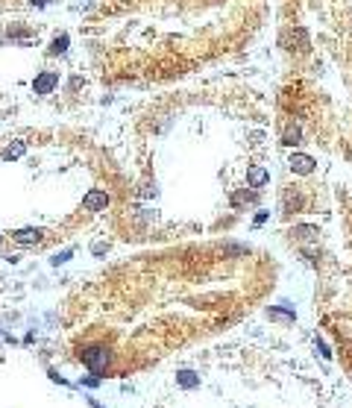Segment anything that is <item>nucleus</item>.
I'll return each instance as SVG.
<instances>
[{
  "label": "nucleus",
  "instance_id": "f257e3e1",
  "mask_svg": "<svg viewBox=\"0 0 352 408\" xmlns=\"http://www.w3.org/2000/svg\"><path fill=\"white\" fill-rule=\"evenodd\" d=\"M79 355H82V364H85L94 376H100V373L109 367V361H112V352H109L106 346H85Z\"/></svg>",
  "mask_w": 352,
  "mask_h": 408
},
{
  "label": "nucleus",
  "instance_id": "f03ea898",
  "mask_svg": "<svg viewBox=\"0 0 352 408\" xmlns=\"http://www.w3.org/2000/svg\"><path fill=\"white\" fill-rule=\"evenodd\" d=\"M59 85V74L56 71H41L35 80H32V91L35 94H53Z\"/></svg>",
  "mask_w": 352,
  "mask_h": 408
},
{
  "label": "nucleus",
  "instance_id": "7ed1b4c3",
  "mask_svg": "<svg viewBox=\"0 0 352 408\" xmlns=\"http://www.w3.org/2000/svg\"><path fill=\"white\" fill-rule=\"evenodd\" d=\"M109 203H112V197L106 194V191H88L85 197H82V209L85 212H106L109 209Z\"/></svg>",
  "mask_w": 352,
  "mask_h": 408
},
{
  "label": "nucleus",
  "instance_id": "20e7f679",
  "mask_svg": "<svg viewBox=\"0 0 352 408\" xmlns=\"http://www.w3.org/2000/svg\"><path fill=\"white\" fill-rule=\"evenodd\" d=\"M288 164H290V170H293V173H302V176H305V173H311V170H314V164H317V162H314L311 156H305V153H293V156L288 159Z\"/></svg>",
  "mask_w": 352,
  "mask_h": 408
},
{
  "label": "nucleus",
  "instance_id": "39448f33",
  "mask_svg": "<svg viewBox=\"0 0 352 408\" xmlns=\"http://www.w3.org/2000/svg\"><path fill=\"white\" fill-rule=\"evenodd\" d=\"M247 182H250L253 188H264V185L270 182V173H267V167H261V164H253V167L247 170Z\"/></svg>",
  "mask_w": 352,
  "mask_h": 408
},
{
  "label": "nucleus",
  "instance_id": "423d86ee",
  "mask_svg": "<svg viewBox=\"0 0 352 408\" xmlns=\"http://www.w3.org/2000/svg\"><path fill=\"white\" fill-rule=\"evenodd\" d=\"M41 235H44L41 229H32V226H27V229H18L12 238H15L18 244H24V247H27V244H38V241H41Z\"/></svg>",
  "mask_w": 352,
  "mask_h": 408
},
{
  "label": "nucleus",
  "instance_id": "0eeeda50",
  "mask_svg": "<svg viewBox=\"0 0 352 408\" xmlns=\"http://www.w3.org/2000/svg\"><path fill=\"white\" fill-rule=\"evenodd\" d=\"M24 153H27V141H15V144H9V147L0 153V159H3V162H15V159H21Z\"/></svg>",
  "mask_w": 352,
  "mask_h": 408
},
{
  "label": "nucleus",
  "instance_id": "6e6552de",
  "mask_svg": "<svg viewBox=\"0 0 352 408\" xmlns=\"http://www.w3.org/2000/svg\"><path fill=\"white\" fill-rule=\"evenodd\" d=\"M176 385H179V388H188V391H191V388H200V376H197L194 370H179V373H176Z\"/></svg>",
  "mask_w": 352,
  "mask_h": 408
},
{
  "label": "nucleus",
  "instance_id": "1a4fd4ad",
  "mask_svg": "<svg viewBox=\"0 0 352 408\" xmlns=\"http://www.w3.org/2000/svg\"><path fill=\"white\" fill-rule=\"evenodd\" d=\"M68 44H70V38H68V35H56V38H53V41H50V47H47V53H50V56H62V53H68Z\"/></svg>",
  "mask_w": 352,
  "mask_h": 408
},
{
  "label": "nucleus",
  "instance_id": "9d476101",
  "mask_svg": "<svg viewBox=\"0 0 352 408\" xmlns=\"http://www.w3.org/2000/svg\"><path fill=\"white\" fill-rule=\"evenodd\" d=\"M290 235L299 238V241H314V238H317V229H314V226H296Z\"/></svg>",
  "mask_w": 352,
  "mask_h": 408
},
{
  "label": "nucleus",
  "instance_id": "9b49d317",
  "mask_svg": "<svg viewBox=\"0 0 352 408\" xmlns=\"http://www.w3.org/2000/svg\"><path fill=\"white\" fill-rule=\"evenodd\" d=\"M282 144H288V147H293V144H299V129H296V126L285 132V141H282Z\"/></svg>",
  "mask_w": 352,
  "mask_h": 408
},
{
  "label": "nucleus",
  "instance_id": "f8f14e48",
  "mask_svg": "<svg viewBox=\"0 0 352 408\" xmlns=\"http://www.w3.org/2000/svg\"><path fill=\"white\" fill-rule=\"evenodd\" d=\"M270 317H273V320H293V312H282V309H270Z\"/></svg>",
  "mask_w": 352,
  "mask_h": 408
},
{
  "label": "nucleus",
  "instance_id": "ddd939ff",
  "mask_svg": "<svg viewBox=\"0 0 352 408\" xmlns=\"http://www.w3.org/2000/svg\"><path fill=\"white\" fill-rule=\"evenodd\" d=\"M70 255H73V250H65V252H56V255H53L50 261H53V264H65V261H68Z\"/></svg>",
  "mask_w": 352,
  "mask_h": 408
},
{
  "label": "nucleus",
  "instance_id": "4468645a",
  "mask_svg": "<svg viewBox=\"0 0 352 408\" xmlns=\"http://www.w3.org/2000/svg\"><path fill=\"white\" fill-rule=\"evenodd\" d=\"M317 349H320V355H323V358H332V352H329V346L323 344L320 338H317Z\"/></svg>",
  "mask_w": 352,
  "mask_h": 408
},
{
  "label": "nucleus",
  "instance_id": "2eb2a0df",
  "mask_svg": "<svg viewBox=\"0 0 352 408\" xmlns=\"http://www.w3.org/2000/svg\"><path fill=\"white\" fill-rule=\"evenodd\" d=\"M32 6H35V9H44V6H47V0H30Z\"/></svg>",
  "mask_w": 352,
  "mask_h": 408
},
{
  "label": "nucleus",
  "instance_id": "dca6fc26",
  "mask_svg": "<svg viewBox=\"0 0 352 408\" xmlns=\"http://www.w3.org/2000/svg\"><path fill=\"white\" fill-rule=\"evenodd\" d=\"M0 241H3V238H0Z\"/></svg>",
  "mask_w": 352,
  "mask_h": 408
}]
</instances>
